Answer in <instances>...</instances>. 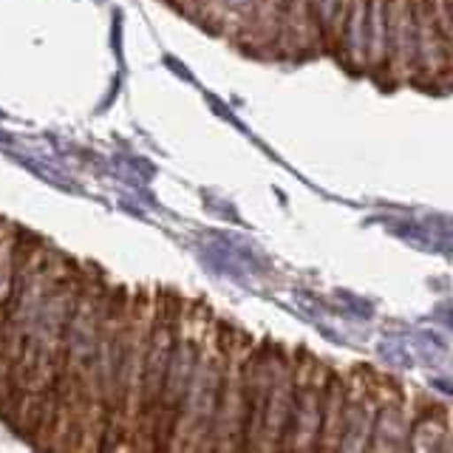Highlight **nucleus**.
Returning <instances> with one entry per match:
<instances>
[{
  "mask_svg": "<svg viewBox=\"0 0 453 453\" xmlns=\"http://www.w3.org/2000/svg\"><path fill=\"white\" fill-rule=\"evenodd\" d=\"M377 408H380V388H374L372 374L354 372L351 377H346L343 431H340L337 450H368Z\"/></svg>",
  "mask_w": 453,
  "mask_h": 453,
  "instance_id": "9d476101",
  "label": "nucleus"
},
{
  "mask_svg": "<svg viewBox=\"0 0 453 453\" xmlns=\"http://www.w3.org/2000/svg\"><path fill=\"white\" fill-rule=\"evenodd\" d=\"M111 275L94 261H82V278L77 287L74 311H71L65 334L60 340V351H57V372L46 391V400L40 408V419L32 436V448L40 450H63L68 419L80 400V388L85 372H88L91 354L96 346L99 318H103V301L105 287Z\"/></svg>",
  "mask_w": 453,
  "mask_h": 453,
  "instance_id": "f257e3e1",
  "label": "nucleus"
},
{
  "mask_svg": "<svg viewBox=\"0 0 453 453\" xmlns=\"http://www.w3.org/2000/svg\"><path fill=\"white\" fill-rule=\"evenodd\" d=\"M445 12H448V23H450V35H453V0H445Z\"/></svg>",
  "mask_w": 453,
  "mask_h": 453,
  "instance_id": "dca6fc26",
  "label": "nucleus"
},
{
  "mask_svg": "<svg viewBox=\"0 0 453 453\" xmlns=\"http://www.w3.org/2000/svg\"><path fill=\"white\" fill-rule=\"evenodd\" d=\"M332 368L311 357L306 349H297L295 365V396L292 414L283 431L278 450H318L320 434V414H323V391Z\"/></svg>",
  "mask_w": 453,
  "mask_h": 453,
  "instance_id": "1a4fd4ad",
  "label": "nucleus"
},
{
  "mask_svg": "<svg viewBox=\"0 0 453 453\" xmlns=\"http://www.w3.org/2000/svg\"><path fill=\"white\" fill-rule=\"evenodd\" d=\"M255 346V334L235 323L226 346V363L221 372V388L216 414L207 434L204 453H241L244 450V425H247V363Z\"/></svg>",
  "mask_w": 453,
  "mask_h": 453,
  "instance_id": "6e6552de",
  "label": "nucleus"
},
{
  "mask_svg": "<svg viewBox=\"0 0 453 453\" xmlns=\"http://www.w3.org/2000/svg\"><path fill=\"white\" fill-rule=\"evenodd\" d=\"M323 51V37L311 0H287L275 60H306Z\"/></svg>",
  "mask_w": 453,
  "mask_h": 453,
  "instance_id": "f8f14e48",
  "label": "nucleus"
},
{
  "mask_svg": "<svg viewBox=\"0 0 453 453\" xmlns=\"http://www.w3.org/2000/svg\"><path fill=\"white\" fill-rule=\"evenodd\" d=\"M212 311L216 309H212L204 297H190V295L184 297L176 334H173V349H170L167 372L162 382V394H159V408H156V450L170 448V439H173V428L179 419V408H181L184 391H188V382L193 374L196 354H198V346H202V337L207 332Z\"/></svg>",
  "mask_w": 453,
  "mask_h": 453,
  "instance_id": "423d86ee",
  "label": "nucleus"
},
{
  "mask_svg": "<svg viewBox=\"0 0 453 453\" xmlns=\"http://www.w3.org/2000/svg\"><path fill=\"white\" fill-rule=\"evenodd\" d=\"M82 278V258H74L65 273L57 278L51 292L40 306V315L35 329L28 332L23 357H20V377H18V408H14V419L9 428L23 436L26 442H32L40 408L46 400V391L54 380V360L60 351V340L65 334V326L77 301V287Z\"/></svg>",
  "mask_w": 453,
  "mask_h": 453,
  "instance_id": "7ed1b4c3",
  "label": "nucleus"
},
{
  "mask_svg": "<svg viewBox=\"0 0 453 453\" xmlns=\"http://www.w3.org/2000/svg\"><path fill=\"white\" fill-rule=\"evenodd\" d=\"M134 287L122 280H108L103 318H99L96 346L91 354L88 372H85L80 400L71 411L65 448L63 450H99L111 417L113 400V380H117V365L122 357V334L125 323L131 315Z\"/></svg>",
  "mask_w": 453,
  "mask_h": 453,
  "instance_id": "f03ea898",
  "label": "nucleus"
},
{
  "mask_svg": "<svg viewBox=\"0 0 453 453\" xmlns=\"http://www.w3.org/2000/svg\"><path fill=\"white\" fill-rule=\"evenodd\" d=\"M233 326H235L233 320H226L219 311H212L207 332L202 337V346H198V354H196L193 374L188 382V391H184L167 453H173V450L204 453L212 414H216V403H219L221 372L226 363V346H230Z\"/></svg>",
  "mask_w": 453,
  "mask_h": 453,
  "instance_id": "39448f33",
  "label": "nucleus"
},
{
  "mask_svg": "<svg viewBox=\"0 0 453 453\" xmlns=\"http://www.w3.org/2000/svg\"><path fill=\"white\" fill-rule=\"evenodd\" d=\"M184 297L170 287H159V301H156V315L150 326V346L145 354V372H142L139 386V414H136V436L134 450H156V408H159V394L167 372L170 349H173L176 323L181 315Z\"/></svg>",
  "mask_w": 453,
  "mask_h": 453,
  "instance_id": "0eeeda50",
  "label": "nucleus"
},
{
  "mask_svg": "<svg viewBox=\"0 0 453 453\" xmlns=\"http://www.w3.org/2000/svg\"><path fill=\"white\" fill-rule=\"evenodd\" d=\"M159 301V287H134L131 315L122 334V357L113 380L111 417L99 450H134L136 414H139V386L145 372V354L150 346V326Z\"/></svg>",
  "mask_w": 453,
  "mask_h": 453,
  "instance_id": "20e7f679",
  "label": "nucleus"
},
{
  "mask_svg": "<svg viewBox=\"0 0 453 453\" xmlns=\"http://www.w3.org/2000/svg\"><path fill=\"white\" fill-rule=\"evenodd\" d=\"M343 408H346V377L332 372L329 380H326V391H323L318 450H337L340 431H343Z\"/></svg>",
  "mask_w": 453,
  "mask_h": 453,
  "instance_id": "ddd939ff",
  "label": "nucleus"
},
{
  "mask_svg": "<svg viewBox=\"0 0 453 453\" xmlns=\"http://www.w3.org/2000/svg\"><path fill=\"white\" fill-rule=\"evenodd\" d=\"M295 365H297V349H287L280 343L278 360H275V374H273V388H269L266 400V417H264V434H261V450H278L283 431L292 414V396H295Z\"/></svg>",
  "mask_w": 453,
  "mask_h": 453,
  "instance_id": "9b49d317",
  "label": "nucleus"
},
{
  "mask_svg": "<svg viewBox=\"0 0 453 453\" xmlns=\"http://www.w3.org/2000/svg\"><path fill=\"white\" fill-rule=\"evenodd\" d=\"M340 4L343 0H311L315 6V20L320 28V37H323V51H332L337 46V14H340Z\"/></svg>",
  "mask_w": 453,
  "mask_h": 453,
  "instance_id": "2eb2a0df",
  "label": "nucleus"
},
{
  "mask_svg": "<svg viewBox=\"0 0 453 453\" xmlns=\"http://www.w3.org/2000/svg\"><path fill=\"white\" fill-rule=\"evenodd\" d=\"M405 436H408V422L403 414L400 394L394 391L388 400L380 396V408H377L372 445H368V450H400V448H405Z\"/></svg>",
  "mask_w": 453,
  "mask_h": 453,
  "instance_id": "4468645a",
  "label": "nucleus"
}]
</instances>
